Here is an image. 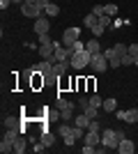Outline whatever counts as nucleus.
Instances as JSON below:
<instances>
[{"mask_svg": "<svg viewBox=\"0 0 138 154\" xmlns=\"http://www.w3.org/2000/svg\"><path fill=\"white\" fill-rule=\"evenodd\" d=\"M90 60H92V53L81 51V53H74L69 62H72L74 69H85V67H90Z\"/></svg>", "mask_w": 138, "mask_h": 154, "instance_id": "1", "label": "nucleus"}, {"mask_svg": "<svg viewBox=\"0 0 138 154\" xmlns=\"http://www.w3.org/2000/svg\"><path fill=\"white\" fill-rule=\"evenodd\" d=\"M90 67H92V71H94V74H101V71H106L111 64H108V58H106L104 53H97V55H92Z\"/></svg>", "mask_w": 138, "mask_h": 154, "instance_id": "2", "label": "nucleus"}, {"mask_svg": "<svg viewBox=\"0 0 138 154\" xmlns=\"http://www.w3.org/2000/svg\"><path fill=\"white\" fill-rule=\"evenodd\" d=\"M101 143H104L108 149H118L120 145V138L115 136V129H106L104 134H101Z\"/></svg>", "mask_w": 138, "mask_h": 154, "instance_id": "3", "label": "nucleus"}, {"mask_svg": "<svg viewBox=\"0 0 138 154\" xmlns=\"http://www.w3.org/2000/svg\"><path fill=\"white\" fill-rule=\"evenodd\" d=\"M60 136L65 138V145H74V143L78 140V138H76V127H69V124H62V127H60Z\"/></svg>", "mask_w": 138, "mask_h": 154, "instance_id": "4", "label": "nucleus"}, {"mask_svg": "<svg viewBox=\"0 0 138 154\" xmlns=\"http://www.w3.org/2000/svg\"><path fill=\"white\" fill-rule=\"evenodd\" d=\"M76 39H81V28H67L62 32V46H72Z\"/></svg>", "mask_w": 138, "mask_h": 154, "instance_id": "5", "label": "nucleus"}, {"mask_svg": "<svg viewBox=\"0 0 138 154\" xmlns=\"http://www.w3.org/2000/svg\"><path fill=\"white\" fill-rule=\"evenodd\" d=\"M58 108H60L62 120H72V117H74V103L72 101H67V99H58Z\"/></svg>", "mask_w": 138, "mask_h": 154, "instance_id": "6", "label": "nucleus"}, {"mask_svg": "<svg viewBox=\"0 0 138 154\" xmlns=\"http://www.w3.org/2000/svg\"><path fill=\"white\" fill-rule=\"evenodd\" d=\"M23 9V16H30V19H39L41 12H44V7H39L37 2H30V5H21Z\"/></svg>", "mask_w": 138, "mask_h": 154, "instance_id": "7", "label": "nucleus"}, {"mask_svg": "<svg viewBox=\"0 0 138 154\" xmlns=\"http://www.w3.org/2000/svg\"><path fill=\"white\" fill-rule=\"evenodd\" d=\"M48 30H51V21L48 19H44V16L35 19V32L37 35H48Z\"/></svg>", "mask_w": 138, "mask_h": 154, "instance_id": "8", "label": "nucleus"}, {"mask_svg": "<svg viewBox=\"0 0 138 154\" xmlns=\"http://www.w3.org/2000/svg\"><path fill=\"white\" fill-rule=\"evenodd\" d=\"M99 143H101V134H99V131H85V145L97 147Z\"/></svg>", "mask_w": 138, "mask_h": 154, "instance_id": "9", "label": "nucleus"}, {"mask_svg": "<svg viewBox=\"0 0 138 154\" xmlns=\"http://www.w3.org/2000/svg\"><path fill=\"white\" fill-rule=\"evenodd\" d=\"M118 152H120V154H133V140H129V138L120 140V145H118Z\"/></svg>", "mask_w": 138, "mask_h": 154, "instance_id": "10", "label": "nucleus"}, {"mask_svg": "<svg viewBox=\"0 0 138 154\" xmlns=\"http://www.w3.org/2000/svg\"><path fill=\"white\" fill-rule=\"evenodd\" d=\"M85 51H87V53H92V55L101 53V46H99L97 37H92V39H87V42H85Z\"/></svg>", "mask_w": 138, "mask_h": 154, "instance_id": "11", "label": "nucleus"}, {"mask_svg": "<svg viewBox=\"0 0 138 154\" xmlns=\"http://www.w3.org/2000/svg\"><path fill=\"white\" fill-rule=\"evenodd\" d=\"M69 67H72V62H69V60H65V62H55V64H53V76H62Z\"/></svg>", "mask_w": 138, "mask_h": 154, "instance_id": "12", "label": "nucleus"}, {"mask_svg": "<svg viewBox=\"0 0 138 154\" xmlns=\"http://www.w3.org/2000/svg\"><path fill=\"white\" fill-rule=\"evenodd\" d=\"M21 134H23V131H21V127H12V129H7V131H5V136H2V138H7V140L14 143Z\"/></svg>", "mask_w": 138, "mask_h": 154, "instance_id": "13", "label": "nucleus"}, {"mask_svg": "<svg viewBox=\"0 0 138 154\" xmlns=\"http://www.w3.org/2000/svg\"><path fill=\"white\" fill-rule=\"evenodd\" d=\"M97 23H99V16H97L94 12H90L85 19H83V26H85V28H94Z\"/></svg>", "mask_w": 138, "mask_h": 154, "instance_id": "14", "label": "nucleus"}, {"mask_svg": "<svg viewBox=\"0 0 138 154\" xmlns=\"http://www.w3.org/2000/svg\"><path fill=\"white\" fill-rule=\"evenodd\" d=\"M26 145H28L26 138H23V136H19V138L14 140V152H16V154H23V152H26Z\"/></svg>", "mask_w": 138, "mask_h": 154, "instance_id": "15", "label": "nucleus"}, {"mask_svg": "<svg viewBox=\"0 0 138 154\" xmlns=\"http://www.w3.org/2000/svg\"><path fill=\"white\" fill-rule=\"evenodd\" d=\"M0 152H2V154L14 152V143H12V140H7V138H2V140H0Z\"/></svg>", "mask_w": 138, "mask_h": 154, "instance_id": "16", "label": "nucleus"}, {"mask_svg": "<svg viewBox=\"0 0 138 154\" xmlns=\"http://www.w3.org/2000/svg\"><path fill=\"white\" fill-rule=\"evenodd\" d=\"M87 124H90V117H87L85 113H78V115H76V127L87 129Z\"/></svg>", "mask_w": 138, "mask_h": 154, "instance_id": "17", "label": "nucleus"}, {"mask_svg": "<svg viewBox=\"0 0 138 154\" xmlns=\"http://www.w3.org/2000/svg\"><path fill=\"white\" fill-rule=\"evenodd\" d=\"M41 143H44L46 147H51V145H55V136H53L51 131H44V134H41Z\"/></svg>", "mask_w": 138, "mask_h": 154, "instance_id": "18", "label": "nucleus"}, {"mask_svg": "<svg viewBox=\"0 0 138 154\" xmlns=\"http://www.w3.org/2000/svg\"><path fill=\"white\" fill-rule=\"evenodd\" d=\"M115 108H118V101H115V99H104V103H101V110H108V113H113Z\"/></svg>", "mask_w": 138, "mask_h": 154, "instance_id": "19", "label": "nucleus"}, {"mask_svg": "<svg viewBox=\"0 0 138 154\" xmlns=\"http://www.w3.org/2000/svg\"><path fill=\"white\" fill-rule=\"evenodd\" d=\"M44 14H46V16H58V14H60V7L53 5V2H48V5L44 7Z\"/></svg>", "mask_w": 138, "mask_h": 154, "instance_id": "20", "label": "nucleus"}, {"mask_svg": "<svg viewBox=\"0 0 138 154\" xmlns=\"http://www.w3.org/2000/svg\"><path fill=\"white\" fill-rule=\"evenodd\" d=\"M99 110H101V108H97V106H92V103H90V106H87V108L83 110V113H85V115L90 117V120H97V115H99Z\"/></svg>", "mask_w": 138, "mask_h": 154, "instance_id": "21", "label": "nucleus"}, {"mask_svg": "<svg viewBox=\"0 0 138 154\" xmlns=\"http://www.w3.org/2000/svg\"><path fill=\"white\" fill-rule=\"evenodd\" d=\"M124 122H129V124L138 122V108H129V110H127V120H124Z\"/></svg>", "mask_w": 138, "mask_h": 154, "instance_id": "22", "label": "nucleus"}, {"mask_svg": "<svg viewBox=\"0 0 138 154\" xmlns=\"http://www.w3.org/2000/svg\"><path fill=\"white\" fill-rule=\"evenodd\" d=\"M67 48H72V53H81V51H85V42H81V39H76L72 46H67Z\"/></svg>", "mask_w": 138, "mask_h": 154, "instance_id": "23", "label": "nucleus"}, {"mask_svg": "<svg viewBox=\"0 0 138 154\" xmlns=\"http://www.w3.org/2000/svg\"><path fill=\"white\" fill-rule=\"evenodd\" d=\"M115 53L122 58V55H127V53H129V46H124V44H115Z\"/></svg>", "mask_w": 138, "mask_h": 154, "instance_id": "24", "label": "nucleus"}, {"mask_svg": "<svg viewBox=\"0 0 138 154\" xmlns=\"http://www.w3.org/2000/svg\"><path fill=\"white\" fill-rule=\"evenodd\" d=\"M111 19H113V16H108V14H101V16H99V23H101L104 28H111Z\"/></svg>", "mask_w": 138, "mask_h": 154, "instance_id": "25", "label": "nucleus"}, {"mask_svg": "<svg viewBox=\"0 0 138 154\" xmlns=\"http://www.w3.org/2000/svg\"><path fill=\"white\" fill-rule=\"evenodd\" d=\"M90 103H92V106H97V108H101V103H104V99H101L99 94H92V97H90Z\"/></svg>", "mask_w": 138, "mask_h": 154, "instance_id": "26", "label": "nucleus"}, {"mask_svg": "<svg viewBox=\"0 0 138 154\" xmlns=\"http://www.w3.org/2000/svg\"><path fill=\"white\" fill-rule=\"evenodd\" d=\"M104 30H106V28L101 26V23H97V26H94V28H90V32H92V35H94V37H99V35H104Z\"/></svg>", "mask_w": 138, "mask_h": 154, "instance_id": "27", "label": "nucleus"}, {"mask_svg": "<svg viewBox=\"0 0 138 154\" xmlns=\"http://www.w3.org/2000/svg\"><path fill=\"white\" fill-rule=\"evenodd\" d=\"M129 64H133V55H131V53L122 55V67H129Z\"/></svg>", "mask_w": 138, "mask_h": 154, "instance_id": "28", "label": "nucleus"}, {"mask_svg": "<svg viewBox=\"0 0 138 154\" xmlns=\"http://www.w3.org/2000/svg\"><path fill=\"white\" fill-rule=\"evenodd\" d=\"M5 127H7V129L19 127V120H16V117H7V120H5Z\"/></svg>", "mask_w": 138, "mask_h": 154, "instance_id": "29", "label": "nucleus"}, {"mask_svg": "<svg viewBox=\"0 0 138 154\" xmlns=\"http://www.w3.org/2000/svg\"><path fill=\"white\" fill-rule=\"evenodd\" d=\"M92 12L97 14V16H101V14H106V5H94V7H92Z\"/></svg>", "mask_w": 138, "mask_h": 154, "instance_id": "30", "label": "nucleus"}, {"mask_svg": "<svg viewBox=\"0 0 138 154\" xmlns=\"http://www.w3.org/2000/svg\"><path fill=\"white\" fill-rule=\"evenodd\" d=\"M46 44H53V39L48 35H39V46H46Z\"/></svg>", "mask_w": 138, "mask_h": 154, "instance_id": "31", "label": "nucleus"}, {"mask_svg": "<svg viewBox=\"0 0 138 154\" xmlns=\"http://www.w3.org/2000/svg\"><path fill=\"white\" fill-rule=\"evenodd\" d=\"M78 106H81L83 110H85L87 106H90V99H87V97H78Z\"/></svg>", "mask_w": 138, "mask_h": 154, "instance_id": "32", "label": "nucleus"}, {"mask_svg": "<svg viewBox=\"0 0 138 154\" xmlns=\"http://www.w3.org/2000/svg\"><path fill=\"white\" fill-rule=\"evenodd\" d=\"M106 14H108V16H115V14H118V7L115 5H106Z\"/></svg>", "mask_w": 138, "mask_h": 154, "instance_id": "33", "label": "nucleus"}, {"mask_svg": "<svg viewBox=\"0 0 138 154\" xmlns=\"http://www.w3.org/2000/svg\"><path fill=\"white\" fill-rule=\"evenodd\" d=\"M87 131H99V122H97V120H90V124H87Z\"/></svg>", "mask_w": 138, "mask_h": 154, "instance_id": "34", "label": "nucleus"}, {"mask_svg": "<svg viewBox=\"0 0 138 154\" xmlns=\"http://www.w3.org/2000/svg\"><path fill=\"white\" fill-rule=\"evenodd\" d=\"M115 117H118V120H122V122H124V120H127V110H115Z\"/></svg>", "mask_w": 138, "mask_h": 154, "instance_id": "35", "label": "nucleus"}, {"mask_svg": "<svg viewBox=\"0 0 138 154\" xmlns=\"http://www.w3.org/2000/svg\"><path fill=\"white\" fill-rule=\"evenodd\" d=\"M97 152V147H92V145H85V147H83V154H94Z\"/></svg>", "mask_w": 138, "mask_h": 154, "instance_id": "36", "label": "nucleus"}, {"mask_svg": "<svg viewBox=\"0 0 138 154\" xmlns=\"http://www.w3.org/2000/svg\"><path fill=\"white\" fill-rule=\"evenodd\" d=\"M104 55H106V58H108V60H111V58H115L118 53H115V48H108V51H104Z\"/></svg>", "mask_w": 138, "mask_h": 154, "instance_id": "37", "label": "nucleus"}, {"mask_svg": "<svg viewBox=\"0 0 138 154\" xmlns=\"http://www.w3.org/2000/svg\"><path fill=\"white\" fill-rule=\"evenodd\" d=\"M9 5H12V0H0V9H7Z\"/></svg>", "mask_w": 138, "mask_h": 154, "instance_id": "38", "label": "nucleus"}, {"mask_svg": "<svg viewBox=\"0 0 138 154\" xmlns=\"http://www.w3.org/2000/svg\"><path fill=\"white\" fill-rule=\"evenodd\" d=\"M129 53H131V55H138V44H131V46H129Z\"/></svg>", "mask_w": 138, "mask_h": 154, "instance_id": "39", "label": "nucleus"}, {"mask_svg": "<svg viewBox=\"0 0 138 154\" xmlns=\"http://www.w3.org/2000/svg\"><path fill=\"white\" fill-rule=\"evenodd\" d=\"M115 136H118L120 140H124V138H127V136H124V131H122V129H115Z\"/></svg>", "mask_w": 138, "mask_h": 154, "instance_id": "40", "label": "nucleus"}, {"mask_svg": "<svg viewBox=\"0 0 138 154\" xmlns=\"http://www.w3.org/2000/svg\"><path fill=\"white\" fill-rule=\"evenodd\" d=\"M48 2H51V0H37V5H39V7H46Z\"/></svg>", "mask_w": 138, "mask_h": 154, "instance_id": "41", "label": "nucleus"}, {"mask_svg": "<svg viewBox=\"0 0 138 154\" xmlns=\"http://www.w3.org/2000/svg\"><path fill=\"white\" fill-rule=\"evenodd\" d=\"M30 2H37V0H23V5H30Z\"/></svg>", "mask_w": 138, "mask_h": 154, "instance_id": "42", "label": "nucleus"}, {"mask_svg": "<svg viewBox=\"0 0 138 154\" xmlns=\"http://www.w3.org/2000/svg\"><path fill=\"white\" fill-rule=\"evenodd\" d=\"M133 64H138V55H133Z\"/></svg>", "mask_w": 138, "mask_h": 154, "instance_id": "43", "label": "nucleus"}, {"mask_svg": "<svg viewBox=\"0 0 138 154\" xmlns=\"http://www.w3.org/2000/svg\"><path fill=\"white\" fill-rule=\"evenodd\" d=\"M12 2H19V5H23V0H12Z\"/></svg>", "mask_w": 138, "mask_h": 154, "instance_id": "44", "label": "nucleus"}]
</instances>
